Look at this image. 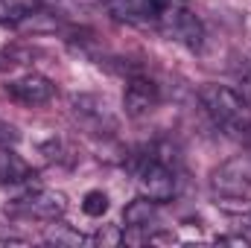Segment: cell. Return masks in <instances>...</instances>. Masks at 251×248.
<instances>
[{
  "label": "cell",
  "mask_w": 251,
  "mask_h": 248,
  "mask_svg": "<svg viewBox=\"0 0 251 248\" xmlns=\"http://www.w3.org/2000/svg\"><path fill=\"white\" fill-rule=\"evenodd\" d=\"M199 99H201L204 111L210 114V120L228 137L240 140V137L251 134V108L237 91H231L225 85H204L199 91Z\"/></svg>",
  "instance_id": "6da1fadb"
},
{
  "label": "cell",
  "mask_w": 251,
  "mask_h": 248,
  "mask_svg": "<svg viewBox=\"0 0 251 248\" xmlns=\"http://www.w3.org/2000/svg\"><path fill=\"white\" fill-rule=\"evenodd\" d=\"M67 210V201H64L62 193H53V190H32L29 196L12 201L9 213L15 216H32V219H44V222H56Z\"/></svg>",
  "instance_id": "7a4b0ae2"
},
{
  "label": "cell",
  "mask_w": 251,
  "mask_h": 248,
  "mask_svg": "<svg viewBox=\"0 0 251 248\" xmlns=\"http://www.w3.org/2000/svg\"><path fill=\"white\" fill-rule=\"evenodd\" d=\"M161 18H164V29H167L170 38H176L178 44H184V47H190V50H199V47H201L204 29H201L199 18H196L193 12H187V9L170 12V9H167Z\"/></svg>",
  "instance_id": "3957f363"
},
{
  "label": "cell",
  "mask_w": 251,
  "mask_h": 248,
  "mask_svg": "<svg viewBox=\"0 0 251 248\" xmlns=\"http://www.w3.org/2000/svg\"><path fill=\"white\" fill-rule=\"evenodd\" d=\"M140 190L155 204L170 201L176 196V175H173V170L167 164H161V161H149L140 170Z\"/></svg>",
  "instance_id": "277c9868"
},
{
  "label": "cell",
  "mask_w": 251,
  "mask_h": 248,
  "mask_svg": "<svg viewBox=\"0 0 251 248\" xmlns=\"http://www.w3.org/2000/svg\"><path fill=\"white\" fill-rule=\"evenodd\" d=\"M213 190L222 196H251V164L249 161H228L213 173Z\"/></svg>",
  "instance_id": "5b68a950"
},
{
  "label": "cell",
  "mask_w": 251,
  "mask_h": 248,
  "mask_svg": "<svg viewBox=\"0 0 251 248\" xmlns=\"http://www.w3.org/2000/svg\"><path fill=\"white\" fill-rule=\"evenodd\" d=\"M6 94L12 99H18L21 105H44V102L53 99L56 88H53V82L47 76L26 73V76H21V79H15V82L6 85Z\"/></svg>",
  "instance_id": "8992f818"
},
{
  "label": "cell",
  "mask_w": 251,
  "mask_h": 248,
  "mask_svg": "<svg viewBox=\"0 0 251 248\" xmlns=\"http://www.w3.org/2000/svg\"><path fill=\"white\" fill-rule=\"evenodd\" d=\"M158 105V85L152 79H131L126 85L123 108L128 117H143Z\"/></svg>",
  "instance_id": "52a82bcc"
},
{
  "label": "cell",
  "mask_w": 251,
  "mask_h": 248,
  "mask_svg": "<svg viewBox=\"0 0 251 248\" xmlns=\"http://www.w3.org/2000/svg\"><path fill=\"white\" fill-rule=\"evenodd\" d=\"M32 178V167L12 149H0V184H26Z\"/></svg>",
  "instance_id": "ba28073f"
},
{
  "label": "cell",
  "mask_w": 251,
  "mask_h": 248,
  "mask_svg": "<svg viewBox=\"0 0 251 248\" xmlns=\"http://www.w3.org/2000/svg\"><path fill=\"white\" fill-rule=\"evenodd\" d=\"M102 6L108 9L111 18L128 21V24H143L146 18H155V15L146 9V3H137V0H105Z\"/></svg>",
  "instance_id": "9c48e42d"
},
{
  "label": "cell",
  "mask_w": 251,
  "mask_h": 248,
  "mask_svg": "<svg viewBox=\"0 0 251 248\" xmlns=\"http://www.w3.org/2000/svg\"><path fill=\"white\" fill-rule=\"evenodd\" d=\"M155 219V201L152 198H134V201H128L123 210V222L126 228H146L149 222Z\"/></svg>",
  "instance_id": "30bf717a"
},
{
  "label": "cell",
  "mask_w": 251,
  "mask_h": 248,
  "mask_svg": "<svg viewBox=\"0 0 251 248\" xmlns=\"http://www.w3.org/2000/svg\"><path fill=\"white\" fill-rule=\"evenodd\" d=\"M44 240H47L50 246H82V243H88L79 231H73V228H67V225H53V228L44 234Z\"/></svg>",
  "instance_id": "8fae6325"
},
{
  "label": "cell",
  "mask_w": 251,
  "mask_h": 248,
  "mask_svg": "<svg viewBox=\"0 0 251 248\" xmlns=\"http://www.w3.org/2000/svg\"><path fill=\"white\" fill-rule=\"evenodd\" d=\"M82 210L88 213V216H102L105 210H108V196L102 193V190H91V193H85V198H82Z\"/></svg>",
  "instance_id": "7c38bea8"
},
{
  "label": "cell",
  "mask_w": 251,
  "mask_h": 248,
  "mask_svg": "<svg viewBox=\"0 0 251 248\" xmlns=\"http://www.w3.org/2000/svg\"><path fill=\"white\" fill-rule=\"evenodd\" d=\"M26 15V9L18 0H0V24H18Z\"/></svg>",
  "instance_id": "4fadbf2b"
},
{
  "label": "cell",
  "mask_w": 251,
  "mask_h": 248,
  "mask_svg": "<svg viewBox=\"0 0 251 248\" xmlns=\"http://www.w3.org/2000/svg\"><path fill=\"white\" fill-rule=\"evenodd\" d=\"M143 3H146V9H149L155 18H161V15L170 9V0H143Z\"/></svg>",
  "instance_id": "5bb4252c"
},
{
  "label": "cell",
  "mask_w": 251,
  "mask_h": 248,
  "mask_svg": "<svg viewBox=\"0 0 251 248\" xmlns=\"http://www.w3.org/2000/svg\"><path fill=\"white\" fill-rule=\"evenodd\" d=\"M6 140H15V128L6 123H0V143H6Z\"/></svg>",
  "instance_id": "9a60e30c"
},
{
  "label": "cell",
  "mask_w": 251,
  "mask_h": 248,
  "mask_svg": "<svg viewBox=\"0 0 251 248\" xmlns=\"http://www.w3.org/2000/svg\"><path fill=\"white\" fill-rule=\"evenodd\" d=\"M0 243H3V246H6V243H18V240H15V237H12V231H6V228H3V225H0Z\"/></svg>",
  "instance_id": "2e32d148"
}]
</instances>
